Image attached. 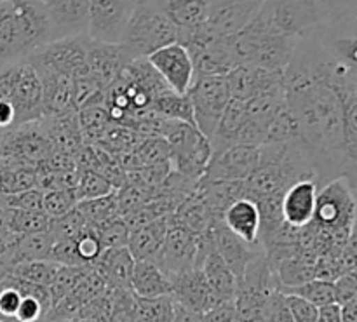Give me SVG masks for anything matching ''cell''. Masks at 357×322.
I'll list each match as a JSON object with an SVG mask.
<instances>
[{"label": "cell", "instance_id": "1", "mask_svg": "<svg viewBox=\"0 0 357 322\" xmlns=\"http://www.w3.org/2000/svg\"><path fill=\"white\" fill-rule=\"evenodd\" d=\"M335 59L314 35L300 38L282 80L319 188L340 176L356 183L357 93L338 94L331 86Z\"/></svg>", "mask_w": 357, "mask_h": 322}, {"label": "cell", "instance_id": "2", "mask_svg": "<svg viewBox=\"0 0 357 322\" xmlns=\"http://www.w3.org/2000/svg\"><path fill=\"white\" fill-rule=\"evenodd\" d=\"M49 42L51 23L40 0L0 2V66L23 61Z\"/></svg>", "mask_w": 357, "mask_h": 322}, {"label": "cell", "instance_id": "3", "mask_svg": "<svg viewBox=\"0 0 357 322\" xmlns=\"http://www.w3.org/2000/svg\"><path fill=\"white\" fill-rule=\"evenodd\" d=\"M347 20L356 16L335 17L321 0H265L246 26L300 40Z\"/></svg>", "mask_w": 357, "mask_h": 322}, {"label": "cell", "instance_id": "4", "mask_svg": "<svg viewBox=\"0 0 357 322\" xmlns=\"http://www.w3.org/2000/svg\"><path fill=\"white\" fill-rule=\"evenodd\" d=\"M356 183L347 176L335 178L319 188L310 225L326 233L333 246H345L356 233Z\"/></svg>", "mask_w": 357, "mask_h": 322}, {"label": "cell", "instance_id": "5", "mask_svg": "<svg viewBox=\"0 0 357 322\" xmlns=\"http://www.w3.org/2000/svg\"><path fill=\"white\" fill-rule=\"evenodd\" d=\"M176 37V28L159 9L155 0H139L121 44L132 59H138L149 58L159 49L174 44Z\"/></svg>", "mask_w": 357, "mask_h": 322}, {"label": "cell", "instance_id": "6", "mask_svg": "<svg viewBox=\"0 0 357 322\" xmlns=\"http://www.w3.org/2000/svg\"><path fill=\"white\" fill-rule=\"evenodd\" d=\"M160 138L169 145V164L174 173L192 181H199L204 176L211 160V145L195 125L162 118Z\"/></svg>", "mask_w": 357, "mask_h": 322}, {"label": "cell", "instance_id": "7", "mask_svg": "<svg viewBox=\"0 0 357 322\" xmlns=\"http://www.w3.org/2000/svg\"><path fill=\"white\" fill-rule=\"evenodd\" d=\"M298 40L291 37L244 26L232 37V47L239 65H251L271 72H284L295 52Z\"/></svg>", "mask_w": 357, "mask_h": 322}, {"label": "cell", "instance_id": "8", "mask_svg": "<svg viewBox=\"0 0 357 322\" xmlns=\"http://www.w3.org/2000/svg\"><path fill=\"white\" fill-rule=\"evenodd\" d=\"M87 42H89L87 35L49 42L31 52L26 59L37 72H51L56 75L75 79L82 73H87Z\"/></svg>", "mask_w": 357, "mask_h": 322}, {"label": "cell", "instance_id": "9", "mask_svg": "<svg viewBox=\"0 0 357 322\" xmlns=\"http://www.w3.org/2000/svg\"><path fill=\"white\" fill-rule=\"evenodd\" d=\"M188 100L194 112V124L206 138L216 131L223 110L230 101L225 77H195L188 89Z\"/></svg>", "mask_w": 357, "mask_h": 322}, {"label": "cell", "instance_id": "10", "mask_svg": "<svg viewBox=\"0 0 357 322\" xmlns=\"http://www.w3.org/2000/svg\"><path fill=\"white\" fill-rule=\"evenodd\" d=\"M52 143L40 121L23 124L3 132L0 138V159L37 167L52 153Z\"/></svg>", "mask_w": 357, "mask_h": 322}, {"label": "cell", "instance_id": "11", "mask_svg": "<svg viewBox=\"0 0 357 322\" xmlns=\"http://www.w3.org/2000/svg\"><path fill=\"white\" fill-rule=\"evenodd\" d=\"M138 2L139 0H91L87 37L105 44H121Z\"/></svg>", "mask_w": 357, "mask_h": 322}, {"label": "cell", "instance_id": "12", "mask_svg": "<svg viewBox=\"0 0 357 322\" xmlns=\"http://www.w3.org/2000/svg\"><path fill=\"white\" fill-rule=\"evenodd\" d=\"M149 63L159 73L167 87L176 94H187L194 82V63L190 54L181 44L166 45L153 54H150Z\"/></svg>", "mask_w": 357, "mask_h": 322}, {"label": "cell", "instance_id": "13", "mask_svg": "<svg viewBox=\"0 0 357 322\" xmlns=\"http://www.w3.org/2000/svg\"><path fill=\"white\" fill-rule=\"evenodd\" d=\"M197 244L199 236L181 229L180 225H174L169 222L167 227L166 240H164L162 251L157 265L164 270V274L169 279L183 274L195 267V258H197Z\"/></svg>", "mask_w": 357, "mask_h": 322}, {"label": "cell", "instance_id": "14", "mask_svg": "<svg viewBox=\"0 0 357 322\" xmlns=\"http://www.w3.org/2000/svg\"><path fill=\"white\" fill-rule=\"evenodd\" d=\"M260 164V146L234 145L211 157L206 167V180L244 181Z\"/></svg>", "mask_w": 357, "mask_h": 322}, {"label": "cell", "instance_id": "15", "mask_svg": "<svg viewBox=\"0 0 357 322\" xmlns=\"http://www.w3.org/2000/svg\"><path fill=\"white\" fill-rule=\"evenodd\" d=\"M51 23L52 42L87 35L91 0H40Z\"/></svg>", "mask_w": 357, "mask_h": 322}, {"label": "cell", "instance_id": "16", "mask_svg": "<svg viewBox=\"0 0 357 322\" xmlns=\"http://www.w3.org/2000/svg\"><path fill=\"white\" fill-rule=\"evenodd\" d=\"M206 232L211 237L215 251L220 254V258L225 261V265L230 268V272H232L236 279H241V275L246 270L248 263H250L257 254L264 253L261 246H250V244L244 243L243 239H239L236 233L230 232V230L223 225L222 218L213 220Z\"/></svg>", "mask_w": 357, "mask_h": 322}, {"label": "cell", "instance_id": "17", "mask_svg": "<svg viewBox=\"0 0 357 322\" xmlns=\"http://www.w3.org/2000/svg\"><path fill=\"white\" fill-rule=\"evenodd\" d=\"M232 100L248 101L258 94L271 93L284 87V72H271L251 65H237L225 75Z\"/></svg>", "mask_w": 357, "mask_h": 322}, {"label": "cell", "instance_id": "18", "mask_svg": "<svg viewBox=\"0 0 357 322\" xmlns=\"http://www.w3.org/2000/svg\"><path fill=\"white\" fill-rule=\"evenodd\" d=\"M260 6L258 0H209L206 23L222 37L232 38L253 20Z\"/></svg>", "mask_w": 357, "mask_h": 322}, {"label": "cell", "instance_id": "19", "mask_svg": "<svg viewBox=\"0 0 357 322\" xmlns=\"http://www.w3.org/2000/svg\"><path fill=\"white\" fill-rule=\"evenodd\" d=\"M131 61L132 58L122 47V44H105V42H96L91 38L87 42V72L105 89L121 75L122 70Z\"/></svg>", "mask_w": 357, "mask_h": 322}, {"label": "cell", "instance_id": "20", "mask_svg": "<svg viewBox=\"0 0 357 322\" xmlns=\"http://www.w3.org/2000/svg\"><path fill=\"white\" fill-rule=\"evenodd\" d=\"M319 185L312 178L289 185L282 194V220L293 229L310 225L316 211Z\"/></svg>", "mask_w": 357, "mask_h": 322}, {"label": "cell", "instance_id": "21", "mask_svg": "<svg viewBox=\"0 0 357 322\" xmlns=\"http://www.w3.org/2000/svg\"><path fill=\"white\" fill-rule=\"evenodd\" d=\"M171 284H173L171 298L176 305L183 307V309L197 314H206L216 305L215 296H213L201 268L194 267L183 274L176 275V277L171 279Z\"/></svg>", "mask_w": 357, "mask_h": 322}, {"label": "cell", "instance_id": "22", "mask_svg": "<svg viewBox=\"0 0 357 322\" xmlns=\"http://www.w3.org/2000/svg\"><path fill=\"white\" fill-rule=\"evenodd\" d=\"M195 77H225L239 61L232 47V38L216 35L201 51L190 54Z\"/></svg>", "mask_w": 357, "mask_h": 322}, {"label": "cell", "instance_id": "23", "mask_svg": "<svg viewBox=\"0 0 357 322\" xmlns=\"http://www.w3.org/2000/svg\"><path fill=\"white\" fill-rule=\"evenodd\" d=\"M167 227H169V216L166 218L153 220L142 227L129 230L128 251L135 261H159L160 251H162L164 240H166Z\"/></svg>", "mask_w": 357, "mask_h": 322}, {"label": "cell", "instance_id": "24", "mask_svg": "<svg viewBox=\"0 0 357 322\" xmlns=\"http://www.w3.org/2000/svg\"><path fill=\"white\" fill-rule=\"evenodd\" d=\"M223 225L236 233L239 239L250 246H260L258 233H260V213H258L257 202L251 199L243 197L225 209L222 216Z\"/></svg>", "mask_w": 357, "mask_h": 322}, {"label": "cell", "instance_id": "25", "mask_svg": "<svg viewBox=\"0 0 357 322\" xmlns=\"http://www.w3.org/2000/svg\"><path fill=\"white\" fill-rule=\"evenodd\" d=\"M129 291L136 298L152 300L160 298V296H171L173 284L155 261L139 260L135 261V267H132Z\"/></svg>", "mask_w": 357, "mask_h": 322}, {"label": "cell", "instance_id": "26", "mask_svg": "<svg viewBox=\"0 0 357 322\" xmlns=\"http://www.w3.org/2000/svg\"><path fill=\"white\" fill-rule=\"evenodd\" d=\"M132 267L135 258L131 256L128 247H117L105 250L91 268L107 282L108 289H129Z\"/></svg>", "mask_w": 357, "mask_h": 322}, {"label": "cell", "instance_id": "27", "mask_svg": "<svg viewBox=\"0 0 357 322\" xmlns=\"http://www.w3.org/2000/svg\"><path fill=\"white\" fill-rule=\"evenodd\" d=\"M176 31L194 30L208 21L209 0H155Z\"/></svg>", "mask_w": 357, "mask_h": 322}, {"label": "cell", "instance_id": "28", "mask_svg": "<svg viewBox=\"0 0 357 322\" xmlns=\"http://www.w3.org/2000/svg\"><path fill=\"white\" fill-rule=\"evenodd\" d=\"M204 274L206 282H208L209 289H211L213 296H215L216 303L220 302H234L236 298V289H237V279L227 267L225 261L220 258L216 253L215 247L208 251L202 260L201 267H199Z\"/></svg>", "mask_w": 357, "mask_h": 322}, {"label": "cell", "instance_id": "29", "mask_svg": "<svg viewBox=\"0 0 357 322\" xmlns=\"http://www.w3.org/2000/svg\"><path fill=\"white\" fill-rule=\"evenodd\" d=\"M52 246H54V237L49 232L17 236L13 247H10L6 270H9L14 265L28 263V261L49 260Z\"/></svg>", "mask_w": 357, "mask_h": 322}, {"label": "cell", "instance_id": "30", "mask_svg": "<svg viewBox=\"0 0 357 322\" xmlns=\"http://www.w3.org/2000/svg\"><path fill=\"white\" fill-rule=\"evenodd\" d=\"M150 110H153L164 118H173V121L195 125L194 112H192V103L188 100V94H176L171 89H164L162 93H159L153 98Z\"/></svg>", "mask_w": 357, "mask_h": 322}, {"label": "cell", "instance_id": "31", "mask_svg": "<svg viewBox=\"0 0 357 322\" xmlns=\"http://www.w3.org/2000/svg\"><path fill=\"white\" fill-rule=\"evenodd\" d=\"M35 187V167L0 159V197L20 194Z\"/></svg>", "mask_w": 357, "mask_h": 322}, {"label": "cell", "instance_id": "32", "mask_svg": "<svg viewBox=\"0 0 357 322\" xmlns=\"http://www.w3.org/2000/svg\"><path fill=\"white\" fill-rule=\"evenodd\" d=\"M49 223H51V218L42 211L3 208V225L14 236L47 232Z\"/></svg>", "mask_w": 357, "mask_h": 322}, {"label": "cell", "instance_id": "33", "mask_svg": "<svg viewBox=\"0 0 357 322\" xmlns=\"http://www.w3.org/2000/svg\"><path fill=\"white\" fill-rule=\"evenodd\" d=\"M176 303L171 296L143 300L135 296L132 322H173Z\"/></svg>", "mask_w": 357, "mask_h": 322}, {"label": "cell", "instance_id": "34", "mask_svg": "<svg viewBox=\"0 0 357 322\" xmlns=\"http://www.w3.org/2000/svg\"><path fill=\"white\" fill-rule=\"evenodd\" d=\"M77 209H79L80 215L86 218V222L89 223V225H94V227L103 225V223L121 216L119 215V206H117V190L105 195V197L77 202Z\"/></svg>", "mask_w": 357, "mask_h": 322}, {"label": "cell", "instance_id": "35", "mask_svg": "<svg viewBox=\"0 0 357 322\" xmlns=\"http://www.w3.org/2000/svg\"><path fill=\"white\" fill-rule=\"evenodd\" d=\"M59 265L51 260H37V261H28V263H20L10 267L6 270L13 277L20 279V281L28 282V284L42 286V288H49L54 279L56 272H58Z\"/></svg>", "mask_w": 357, "mask_h": 322}, {"label": "cell", "instance_id": "36", "mask_svg": "<svg viewBox=\"0 0 357 322\" xmlns=\"http://www.w3.org/2000/svg\"><path fill=\"white\" fill-rule=\"evenodd\" d=\"M302 136H300L298 122H296L295 115L289 112L286 103L278 110V114L272 117L271 124L267 128V143H300ZM265 143V145H267Z\"/></svg>", "mask_w": 357, "mask_h": 322}, {"label": "cell", "instance_id": "37", "mask_svg": "<svg viewBox=\"0 0 357 322\" xmlns=\"http://www.w3.org/2000/svg\"><path fill=\"white\" fill-rule=\"evenodd\" d=\"M89 270L91 267H65V265H59L51 286L47 288L52 307L61 302L65 296H68L75 289V286L89 274Z\"/></svg>", "mask_w": 357, "mask_h": 322}, {"label": "cell", "instance_id": "38", "mask_svg": "<svg viewBox=\"0 0 357 322\" xmlns=\"http://www.w3.org/2000/svg\"><path fill=\"white\" fill-rule=\"evenodd\" d=\"M131 153L136 164L135 169L143 166L169 162V145H167L166 139L159 138V136L143 138Z\"/></svg>", "mask_w": 357, "mask_h": 322}, {"label": "cell", "instance_id": "39", "mask_svg": "<svg viewBox=\"0 0 357 322\" xmlns=\"http://www.w3.org/2000/svg\"><path fill=\"white\" fill-rule=\"evenodd\" d=\"M279 293H282V295H295L298 298L307 300L309 303L316 305L317 309L335 303L333 282L321 281V279H312V281L305 282V284H300L296 288L282 289Z\"/></svg>", "mask_w": 357, "mask_h": 322}, {"label": "cell", "instance_id": "40", "mask_svg": "<svg viewBox=\"0 0 357 322\" xmlns=\"http://www.w3.org/2000/svg\"><path fill=\"white\" fill-rule=\"evenodd\" d=\"M79 183H77L75 190H73L77 202L105 197V195L112 194L115 190L107 178L94 173V171H79Z\"/></svg>", "mask_w": 357, "mask_h": 322}, {"label": "cell", "instance_id": "41", "mask_svg": "<svg viewBox=\"0 0 357 322\" xmlns=\"http://www.w3.org/2000/svg\"><path fill=\"white\" fill-rule=\"evenodd\" d=\"M89 223L86 222L80 211L75 208L68 211L66 215L58 216V218H51L47 232L54 237V240H70L75 239L80 232H82Z\"/></svg>", "mask_w": 357, "mask_h": 322}, {"label": "cell", "instance_id": "42", "mask_svg": "<svg viewBox=\"0 0 357 322\" xmlns=\"http://www.w3.org/2000/svg\"><path fill=\"white\" fill-rule=\"evenodd\" d=\"M75 250L79 254V260L84 267H93L98 261V258L103 254V246L98 237L96 227L87 225L79 236L75 237Z\"/></svg>", "mask_w": 357, "mask_h": 322}, {"label": "cell", "instance_id": "43", "mask_svg": "<svg viewBox=\"0 0 357 322\" xmlns=\"http://www.w3.org/2000/svg\"><path fill=\"white\" fill-rule=\"evenodd\" d=\"M98 237L103 246V250H117V247L128 246L129 229L121 216L96 227Z\"/></svg>", "mask_w": 357, "mask_h": 322}, {"label": "cell", "instance_id": "44", "mask_svg": "<svg viewBox=\"0 0 357 322\" xmlns=\"http://www.w3.org/2000/svg\"><path fill=\"white\" fill-rule=\"evenodd\" d=\"M77 206V199L73 190H47L42 199V213L49 218H58L66 215Z\"/></svg>", "mask_w": 357, "mask_h": 322}, {"label": "cell", "instance_id": "45", "mask_svg": "<svg viewBox=\"0 0 357 322\" xmlns=\"http://www.w3.org/2000/svg\"><path fill=\"white\" fill-rule=\"evenodd\" d=\"M42 199H44V192L35 187L30 188V190L20 192V194L0 197V202H2L3 208L24 209V211H42Z\"/></svg>", "mask_w": 357, "mask_h": 322}, {"label": "cell", "instance_id": "46", "mask_svg": "<svg viewBox=\"0 0 357 322\" xmlns=\"http://www.w3.org/2000/svg\"><path fill=\"white\" fill-rule=\"evenodd\" d=\"M284 302L295 322L317 321V312H319V309H317L316 305H312V303L307 302V300L298 298V296L295 295H284Z\"/></svg>", "mask_w": 357, "mask_h": 322}, {"label": "cell", "instance_id": "47", "mask_svg": "<svg viewBox=\"0 0 357 322\" xmlns=\"http://www.w3.org/2000/svg\"><path fill=\"white\" fill-rule=\"evenodd\" d=\"M333 295H335V303H337V305H344V303L357 298L356 272H349V274L340 275L337 281H333Z\"/></svg>", "mask_w": 357, "mask_h": 322}, {"label": "cell", "instance_id": "48", "mask_svg": "<svg viewBox=\"0 0 357 322\" xmlns=\"http://www.w3.org/2000/svg\"><path fill=\"white\" fill-rule=\"evenodd\" d=\"M204 322H239L234 302H220L213 309L202 314Z\"/></svg>", "mask_w": 357, "mask_h": 322}, {"label": "cell", "instance_id": "49", "mask_svg": "<svg viewBox=\"0 0 357 322\" xmlns=\"http://www.w3.org/2000/svg\"><path fill=\"white\" fill-rule=\"evenodd\" d=\"M267 322H295L293 321L291 314H289L288 307H286L284 295H282V293L275 291L274 295H272L267 310Z\"/></svg>", "mask_w": 357, "mask_h": 322}, {"label": "cell", "instance_id": "50", "mask_svg": "<svg viewBox=\"0 0 357 322\" xmlns=\"http://www.w3.org/2000/svg\"><path fill=\"white\" fill-rule=\"evenodd\" d=\"M335 17L356 16V0H321Z\"/></svg>", "mask_w": 357, "mask_h": 322}, {"label": "cell", "instance_id": "51", "mask_svg": "<svg viewBox=\"0 0 357 322\" xmlns=\"http://www.w3.org/2000/svg\"><path fill=\"white\" fill-rule=\"evenodd\" d=\"M316 322H342L340 307H338L337 303H331V305L321 307L319 312H317V321Z\"/></svg>", "mask_w": 357, "mask_h": 322}, {"label": "cell", "instance_id": "52", "mask_svg": "<svg viewBox=\"0 0 357 322\" xmlns=\"http://www.w3.org/2000/svg\"><path fill=\"white\" fill-rule=\"evenodd\" d=\"M173 322H204V319H202V314L192 312V310H187L183 309V307L176 305Z\"/></svg>", "mask_w": 357, "mask_h": 322}, {"label": "cell", "instance_id": "53", "mask_svg": "<svg viewBox=\"0 0 357 322\" xmlns=\"http://www.w3.org/2000/svg\"><path fill=\"white\" fill-rule=\"evenodd\" d=\"M338 307H340L342 322H357V298Z\"/></svg>", "mask_w": 357, "mask_h": 322}, {"label": "cell", "instance_id": "54", "mask_svg": "<svg viewBox=\"0 0 357 322\" xmlns=\"http://www.w3.org/2000/svg\"><path fill=\"white\" fill-rule=\"evenodd\" d=\"M260 2H261V3H264V2H265V0H260Z\"/></svg>", "mask_w": 357, "mask_h": 322}, {"label": "cell", "instance_id": "55", "mask_svg": "<svg viewBox=\"0 0 357 322\" xmlns=\"http://www.w3.org/2000/svg\"><path fill=\"white\" fill-rule=\"evenodd\" d=\"M0 138H2V136H0Z\"/></svg>", "mask_w": 357, "mask_h": 322}, {"label": "cell", "instance_id": "56", "mask_svg": "<svg viewBox=\"0 0 357 322\" xmlns=\"http://www.w3.org/2000/svg\"><path fill=\"white\" fill-rule=\"evenodd\" d=\"M0 2H2V0H0Z\"/></svg>", "mask_w": 357, "mask_h": 322}]
</instances>
